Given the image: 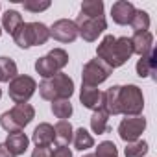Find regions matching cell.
<instances>
[{"label": "cell", "mask_w": 157, "mask_h": 157, "mask_svg": "<svg viewBox=\"0 0 157 157\" xmlns=\"http://www.w3.org/2000/svg\"><path fill=\"white\" fill-rule=\"evenodd\" d=\"M131 56H133V46H131L129 37L105 35L100 41V44L96 46V57L104 61L111 70L126 65Z\"/></svg>", "instance_id": "1"}, {"label": "cell", "mask_w": 157, "mask_h": 157, "mask_svg": "<svg viewBox=\"0 0 157 157\" xmlns=\"http://www.w3.org/2000/svg\"><path fill=\"white\" fill-rule=\"evenodd\" d=\"M37 89L43 100H48V102L70 100V96L74 94V80L65 72H57L48 80H43Z\"/></svg>", "instance_id": "2"}, {"label": "cell", "mask_w": 157, "mask_h": 157, "mask_svg": "<svg viewBox=\"0 0 157 157\" xmlns=\"http://www.w3.org/2000/svg\"><path fill=\"white\" fill-rule=\"evenodd\" d=\"M33 118H35V109L32 104H15L10 111H4L0 115V126L8 133L22 131Z\"/></svg>", "instance_id": "3"}, {"label": "cell", "mask_w": 157, "mask_h": 157, "mask_svg": "<svg viewBox=\"0 0 157 157\" xmlns=\"http://www.w3.org/2000/svg\"><path fill=\"white\" fill-rule=\"evenodd\" d=\"M118 109L124 117H139L144 109V96L139 85H120L118 91Z\"/></svg>", "instance_id": "4"}, {"label": "cell", "mask_w": 157, "mask_h": 157, "mask_svg": "<svg viewBox=\"0 0 157 157\" xmlns=\"http://www.w3.org/2000/svg\"><path fill=\"white\" fill-rule=\"evenodd\" d=\"M67 65H68V54L63 48H54L46 56L35 61V70L39 76H43V80H48L57 72H61Z\"/></svg>", "instance_id": "5"}, {"label": "cell", "mask_w": 157, "mask_h": 157, "mask_svg": "<svg viewBox=\"0 0 157 157\" xmlns=\"http://www.w3.org/2000/svg\"><path fill=\"white\" fill-rule=\"evenodd\" d=\"M37 91V82L28 74H19L10 82V98L15 104H28V100L35 94Z\"/></svg>", "instance_id": "6"}, {"label": "cell", "mask_w": 157, "mask_h": 157, "mask_svg": "<svg viewBox=\"0 0 157 157\" xmlns=\"http://www.w3.org/2000/svg\"><path fill=\"white\" fill-rule=\"evenodd\" d=\"M111 72L113 70L98 57L87 61L82 70V87H98L111 76Z\"/></svg>", "instance_id": "7"}, {"label": "cell", "mask_w": 157, "mask_h": 157, "mask_svg": "<svg viewBox=\"0 0 157 157\" xmlns=\"http://www.w3.org/2000/svg\"><path fill=\"white\" fill-rule=\"evenodd\" d=\"M74 24L78 26V37H82L83 41L87 43H94L105 30H107V21L105 17H100V19H89L85 15H78Z\"/></svg>", "instance_id": "8"}, {"label": "cell", "mask_w": 157, "mask_h": 157, "mask_svg": "<svg viewBox=\"0 0 157 157\" xmlns=\"http://www.w3.org/2000/svg\"><path fill=\"white\" fill-rule=\"evenodd\" d=\"M144 129H146V118L142 115H139V117H126L118 124V137L126 144L128 142H135V140L140 139Z\"/></svg>", "instance_id": "9"}, {"label": "cell", "mask_w": 157, "mask_h": 157, "mask_svg": "<svg viewBox=\"0 0 157 157\" xmlns=\"http://www.w3.org/2000/svg\"><path fill=\"white\" fill-rule=\"evenodd\" d=\"M48 30H50V37L59 43H74L78 39V26L70 19H59Z\"/></svg>", "instance_id": "10"}, {"label": "cell", "mask_w": 157, "mask_h": 157, "mask_svg": "<svg viewBox=\"0 0 157 157\" xmlns=\"http://www.w3.org/2000/svg\"><path fill=\"white\" fill-rule=\"evenodd\" d=\"M135 15V6L128 0H117V2L111 6V17H113V22L118 24V26H126L131 22Z\"/></svg>", "instance_id": "11"}, {"label": "cell", "mask_w": 157, "mask_h": 157, "mask_svg": "<svg viewBox=\"0 0 157 157\" xmlns=\"http://www.w3.org/2000/svg\"><path fill=\"white\" fill-rule=\"evenodd\" d=\"M4 144H6V148H8L15 157H19V155H22V153H26V150H28V146H30V139H28V135H26L24 131H13V133H8Z\"/></svg>", "instance_id": "12"}, {"label": "cell", "mask_w": 157, "mask_h": 157, "mask_svg": "<svg viewBox=\"0 0 157 157\" xmlns=\"http://www.w3.org/2000/svg\"><path fill=\"white\" fill-rule=\"evenodd\" d=\"M131 39V46H133V54H137L139 57L146 56L150 50H153V33L148 30V32H137L133 33Z\"/></svg>", "instance_id": "13"}, {"label": "cell", "mask_w": 157, "mask_h": 157, "mask_svg": "<svg viewBox=\"0 0 157 157\" xmlns=\"http://www.w3.org/2000/svg\"><path fill=\"white\" fill-rule=\"evenodd\" d=\"M80 102H82L83 107H87L91 111L102 109V91L98 87H82Z\"/></svg>", "instance_id": "14"}, {"label": "cell", "mask_w": 157, "mask_h": 157, "mask_svg": "<svg viewBox=\"0 0 157 157\" xmlns=\"http://www.w3.org/2000/svg\"><path fill=\"white\" fill-rule=\"evenodd\" d=\"M118 91H120V85H113L109 87L107 91L102 93V109L111 117L115 115H120V109H118Z\"/></svg>", "instance_id": "15"}, {"label": "cell", "mask_w": 157, "mask_h": 157, "mask_svg": "<svg viewBox=\"0 0 157 157\" xmlns=\"http://www.w3.org/2000/svg\"><path fill=\"white\" fill-rule=\"evenodd\" d=\"M137 74L140 78H150L155 74V68H157V50H150L146 56H142L139 61H137Z\"/></svg>", "instance_id": "16"}, {"label": "cell", "mask_w": 157, "mask_h": 157, "mask_svg": "<svg viewBox=\"0 0 157 157\" xmlns=\"http://www.w3.org/2000/svg\"><path fill=\"white\" fill-rule=\"evenodd\" d=\"M74 128L68 120H57L54 126V142L57 146H68L72 142Z\"/></svg>", "instance_id": "17"}, {"label": "cell", "mask_w": 157, "mask_h": 157, "mask_svg": "<svg viewBox=\"0 0 157 157\" xmlns=\"http://www.w3.org/2000/svg\"><path fill=\"white\" fill-rule=\"evenodd\" d=\"M32 142L35 146H46L48 148L54 142V126L48 122H41L32 133Z\"/></svg>", "instance_id": "18"}, {"label": "cell", "mask_w": 157, "mask_h": 157, "mask_svg": "<svg viewBox=\"0 0 157 157\" xmlns=\"http://www.w3.org/2000/svg\"><path fill=\"white\" fill-rule=\"evenodd\" d=\"M72 144H74V150L85 151V150H89V148L94 146V137H93L85 128H78V129H74Z\"/></svg>", "instance_id": "19"}, {"label": "cell", "mask_w": 157, "mask_h": 157, "mask_svg": "<svg viewBox=\"0 0 157 157\" xmlns=\"http://www.w3.org/2000/svg\"><path fill=\"white\" fill-rule=\"evenodd\" d=\"M15 76H19L17 63L8 56H0V83H10Z\"/></svg>", "instance_id": "20"}, {"label": "cell", "mask_w": 157, "mask_h": 157, "mask_svg": "<svg viewBox=\"0 0 157 157\" xmlns=\"http://www.w3.org/2000/svg\"><path fill=\"white\" fill-rule=\"evenodd\" d=\"M22 22H24L22 15H21L19 11H15V10H8V11L2 15V28H4L10 35H13V33L22 26Z\"/></svg>", "instance_id": "21"}, {"label": "cell", "mask_w": 157, "mask_h": 157, "mask_svg": "<svg viewBox=\"0 0 157 157\" xmlns=\"http://www.w3.org/2000/svg\"><path fill=\"white\" fill-rule=\"evenodd\" d=\"M30 32H32V44L33 46H43L50 39V30L43 22H30Z\"/></svg>", "instance_id": "22"}, {"label": "cell", "mask_w": 157, "mask_h": 157, "mask_svg": "<svg viewBox=\"0 0 157 157\" xmlns=\"http://www.w3.org/2000/svg\"><path fill=\"white\" fill-rule=\"evenodd\" d=\"M109 115L104 111V109H96L93 111V117H91V129L93 133H98V135H104L107 129H109Z\"/></svg>", "instance_id": "23"}, {"label": "cell", "mask_w": 157, "mask_h": 157, "mask_svg": "<svg viewBox=\"0 0 157 157\" xmlns=\"http://www.w3.org/2000/svg\"><path fill=\"white\" fill-rule=\"evenodd\" d=\"M104 2L102 0H83L82 2V15L89 17V19H100L104 17Z\"/></svg>", "instance_id": "24"}, {"label": "cell", "mask_w": 157, "mask_h": 157, "mask_svg": "<svg viewBox=\"0 0 157 157\" xmlns=\"http://www.w3.org/2000/svg\"><path fill=\"white\" fill-rule=\"evenodd\" d=\"M50 109H52L54 117L59 118V120H68L74 113V107H72L70 100H56V102H52Z\"/></svg>", "instance_id": "25"}, {"label": "cell", "mask_w": 157, "mask_h": 157, "mask_svg": "<svg viewBox=\"0 0 157 157\" xmlns=\"http://www.w3.org/2000/svg\"><path fill=\"white\" fill-rule=\"evenodd\" d=\"M15 44L19 48H32V32H30V22H22V26L11 35Z\"/></svg>", "instance_id": "26"}, {"label": "cell", "mask_w": 157, "mask_h": 157, "mask_svg": "<svg viewBox=\"0 0 157 157\" xmlns=\"http://www.w3.org/2000/svg\"><path fill=\"white\" fill-rule=\"evenodd\" d=\"M129 26L133 28L135 33L137 32H148V28H150V15H148V11L135 10V15H133L131 22H129Z\"/></svg>", "instance_id": "27"}, {"label": "cell", "mask_w": 157, "mask_h": 157, "mask_svg": "<svg viewBox=\"0 0 157 157\" xmlns=\"http://www.w3.org/2000/svg\"><path fill=\"white\" fill-rule=\"evenodd\" d=\"M148 150H150L148 142L142 140V139H139V140H135V142H128V144H126L124 155H126V157H144V155L148 153Z\"/></svg>", "instance_id": "28"}, {"label": "cell", "mask_w": 157, "mask_h": 157, "mask_svg": "<svg viewBox=\"0 0 157 157\" xmlns=\"http://www.w3.org/2000/svg\"><path fill=\"white\" fill-rule=\"evenodd\" d=\"M94 157H118V150H117L113 140H104V142L98 144V148L94 151Z\"/></svg>", "instance_id": "29"}, {"label": "cell", "mask_w": 157, "mask_h": 157, "mask_svg": "<svg viewBox=\"0 0 157 157\" xmlns=\"http://www.w3.org/2000/svg\"><path fill=\"white\" fill-rule=\"evenodd\" d=\"M22 6L30 13H41V11H46L52 4L50 0H22Z\"/></svg>", "instance_id": "30"}, {"label": "cell", "mask_w": 157, "mask_h": 157, "mask_svg": "<svg viewBox=\"0 0 157 157\" xmlns=\"http://www.w3.org/2000/svg\"><path fill=\"white\" fill-rule=\"evenodd\" d=\"M50 157H72V150L68 146H57Z\"/></svg>", "instance_id": "31"}, {"label": "cell", "mask_w": 157, "mask_h": 157, "mask_svg": "<svg viewBox=\"0 0 157 157\" xmlns=\"http://www.w3.org/2000/svg\"><path fill=\"white\" fill-rule=\"evenodd\" d=\"M50 155H52V150L46 146H35V150L32 151V157H50Z\"/></svg>", "instance_id": "32"}, {"label": "cell", "mask_w": 157, "mask_h": 157, "mask_svg": "<svg viewBox=\"0 0 157 157\" xmlns=\"http://www.w3.org/2000/svg\"><path fill=\"white\" fill-rule=\"evenodd\" d=\"M0 157H15V155L6 148V144H0Z\"/></svg>", "instance_id": "33"}, {"label": "cell", "mask_w": 157, "mask_h": 157, "mask_svg": "<svg viewBox=\"0 0 157 157\" xmlns=\"http://www.w3.org/2000/svg\"><path fill=\"white\" fill-rule=\"evenodd\" d=\"M83 157H94V153H85Z\"/></svg>", "instance_id": "34"}, {"label": "cell", "mask_w": 157, "mask_h": 157, "mask_svg": "<svg viewBox=\"0 0 157 157\" xmlns=\"http://www.w3.org/2000/svg\"><path fill=\"white\" fill-rule=\"evenodd\" d=\"M0 35H2V26H0Z\"/></svg>", "instance_id": "35"}, {"label": "cell", "mask_w": 157, "mask_h": 157, "mask_svg": "<svg viewBox=\"0 0 157 157\" xmlns=\"http://www.w3.org/2000/svg\"><path fill=\"white\" fill-rule=\"evenodd\" d=\"M0 98H2V89H0Z\"/></svg>", "instance_id": "36"}]
</instances>
